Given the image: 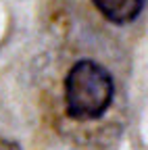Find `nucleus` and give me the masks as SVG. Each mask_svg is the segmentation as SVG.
Listing matches in <instances>:
<instances>
[{
	"mask_svg": "<svg viewBox=\"0 0 148 150\" xmlns=\"http://www.w3.org/2000/svg\"><path fill=\"white\" fill-rule=\"evenodd\" d=\"M92 2L96 4L100 15H104L108 21H113L117 25H125L138 19L146 0H92Z\"/></svg>",
	"mask_w": 148,
	"mask_h": 150,
	"instance_id": "f03ea898",
	"label": "nucleus"
},
{
	"mask_svg": "<svg viewBox=\"0 0 148 150\" xmlns=\"http://www.w3.org/2000/svg\"><path fill=\"white\" fill-rule=\"evenodd\" d=\"M0 150H23L17 142L13 140H6V138H0Z\"/></svg>",
	"mask_w": 148,
	"mask_h": 150,
	"instance_id": "7ed1b4c3",
	"label": "nucleus"
},
{
	"mask_svg": "<svg viewBox=\"0 0 148 150\" xmlns=\"http://www.w3.org/2000/svg\"><path fill=\"white\" fill-rule=\"evenodd\" d=\"M115 81L94 61L75 63L65 77V112L73 121L100 119L113 104Z\"/></svg>",
	"mask_w": 148,
	"mask_h": 150,
	"instance_id": "f257e3e1",
	"label": "nucleus"
}]
</instances>
